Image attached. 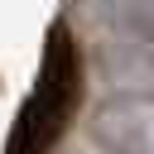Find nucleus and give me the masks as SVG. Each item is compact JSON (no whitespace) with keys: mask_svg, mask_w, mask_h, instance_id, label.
I'll list each match as a JSON object with an SVG mask.
<instances>
[{"mask_svg":"<svg viewBox=\"0 0 154 154\" xmlns=\"http://www.w3.org/2000/svg\"><path fill=\"white\" fill-rule=\"evenodd\" d=\"M82 101V53L67 24H48L43 34V63H38V82L29 91V101L19 106V120L5 140L10 154H43L58 144V135L67 130L72 111Z\"/></svg>","mask_w":154,"mask_h":154,"instance_id":"1","label":"nucleus"}]
</instances>
